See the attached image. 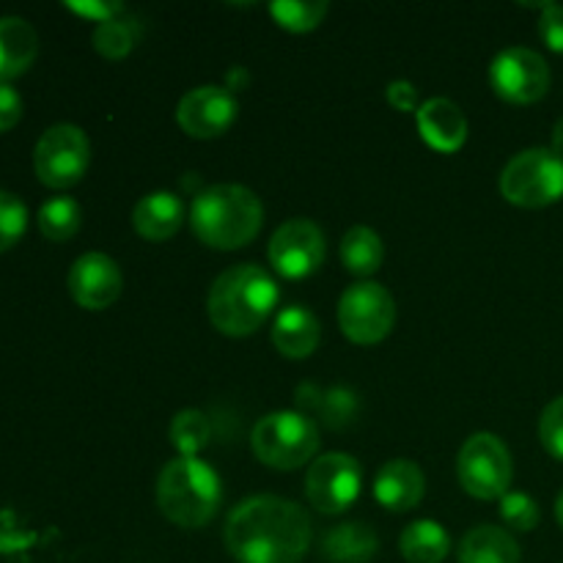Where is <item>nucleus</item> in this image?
I'll use <instances>...</instances> for the list:
<instances>
[{
  "label": "nucleus",
  "mask_w": 563,
  "mask_h": 563,
  "mask_svg": "<svg viewBox=\"0 0 563 563\" xmlns=\"http://www.w3.org/2000/svg\"><path fill=\"white\" fill-rule=\"evenodd\" d=\"M223 539L240 563H300L311 550V517L295 500L253 495L225 517Z\"/></svg>",
  "instance_id": "obj_1"
},
{
  "label": "nucleus",
  "mask_w": 563,
  "mask_h": 563,
  "mask_svg": "<svg viewBox=\"0 0 563 563\" xmlns=\"http://www.w3.org/2000/svg\"><path fill=\"white\" fill-rule=\"evenodd\" d=\"M278 306V284L258 264H236L220 273L209 289V322L229 339L253 335Z\"/></svg>",
  "instance_id": "obj_2"
},
{
  "label": "nucleus",
  "mask_w": 563,
  "mask_h": 563,
  "mask_svg": "<svg viewBox=\"0 0 563 563\" xmlns=\"http://www.w3.org/2000/svg\"><path fill=\"white\" fill-rule=\"evenodd\" d=\"M262 225V198L242 185H212L192 198V234L214 251H236L251 245Z\"/></svg>",
  "instance_id": "obj_3"
},
{
  "label": "nucleus",
  "mask_w": 563,
  "mask_h": 563,
  "mask_svg": "<svg viewBox=\"0 0 563 563\" xmlns=\"http://www.w3.org/2000/svg\"><path fill=\"white\" fill-rule=\"evenodd\" d=\"M223 504L220 476L198 456H176L157 478V506L174 526L203 528Z\"/></svg>",
  "instance_id": "obj_4"
},
{
  "label": "nucleus",
  "mask_w": 563,
  "mask_h": 563,
  "mask_svg": "<svg viewBox=\"0 0 563 563\" xmlns=\"http://www.w3.org/2000/svg\"><path fill=\"white\" fill-rule=\"evenodd\" d=\"M253 454L273 471H297L313 462L319 451V429L300 410L269 412L253 427Z\"/></svg>",
  "instance_id": "obj_5"
},
{
  "label": "nucleus",
  "mask_w": 563,
  "mask_h": 563,
  "mask_svg": "<svg viewBox=\"0 0 563 563\" xmlns=\"http://www.w3.org/2000/svg\"><path fill=\"white\" fill-rule=\"evenodd\" d=\"M498 187L515 207H550L563 198V157L553 148H526L506 163Z\"/></svg>",
  "instance_id": "obj_6"
},
{
  "label": "nucleus",
  "mask_w": 563,
  "mask_h": 563,
  "mask_svg": "<svg viewBox=\"0 0 563 563\" xmlns=\"http://www.w3.org/2000/svg\"><path fill=\"white\" fill-rule=\"evenodd\" d=\"M456 476L471 498L500 500L515 476L509 445L493 432L471 434L456 456Z\"/></svg>",
  "instance_id": "obj_7"
},
{
  "label": "nucleus",
  "mask_w": 563,
  "mask_h": 563,
  "mask_svg": "<svg viewBox=\"0 0 563 563\" xmlns=\"http://www.w3.org/2000/svg\"><path fill=\"white\" fill-rule=\"evenodd\" d=\"M91 163V143L77 124H53L42 132L33 148V170L53 190L75 187Z\"/></svg>",
  "instance_id": "obj_8"
},
{
  "label": "nucleus",
  "mask_w": 563,
  "mask_h": 563,
  "mask_svg": "<svg viewBox=\"0 0 563 563\" xmlns=\"http://www.w3.org/2000/svg\"><path fill=\"white\" fill-rule=\"evenodd\" d=\"M396 324V300L383 284L361 280L339 300V328L352 344H379Z\"/></svg>",
  "instance_id": "obj_9"
},
{
  "label": "nucleus",
  "mask_w": 563,
  "mask_h": 563,
  "mask_svg": "<svg viewBox=\"0 0 563 563\" xmlns=\"http://www.w3.org/2000/svg\"><path fill=\"white\" fill-rule=\"evenodd\" d=\"M363 471L355 456L330 451L317 456L306 471V500L322 515H341L357 500Z\"/></svg>",
  "instance_id": "obj_10"
},
{
  "label": "nucleus",
  "mask_w": 563,
  "mask_h": 563,
  "mask_svg": "<svg viewBox=\"0 0 563 563\" xmlns=\"http://www.w3.org/2000/svg\"><path fill=\"white\" fill-rule=\"evenodd\" d=\"M550 66L537 49L509 47L489 66L493 91L509 104H533L550 91Z\"/></svg>",
  "instance_id": "obj_11"
},
{
  "label": "nucleus",
  "mask_w": 563,
  "mask_h": 563,
  "mask_svg": "<svg viewBox=\"0 0 563 563\" xmlns=\"http://www.w3.org/2000/svg\"><path fill=\"white\" fill-rule=\"evenodd\" d=\"M269 264L289 280L311 278L324 262V234L313 220L295 218L278 225L267 247Z\"/></svg>",
  "instance_id": "obj_12"
},
{
  "label": "nucleus",
  "mask_w": 563,
  "mask_h": 563,
  "mask_svg": "<svg viewBox=\"0 0 563 563\" xmlns=\"http://www.w3.org/2000/svg\"><path fill=\"white\" fill-rule=\"evenodd\" d=\"M240 104L225 86H198L181 97L176 108V121L196 141L220 137L234 124Z\"/></svg>",
  "instance_id": "obj_13"
},
{
  "label": "nucleus",
  "mask_w": 563,
  "mask_h": 563,
  "mask_svg": "<svg viewBox=\"0 0 563 563\" xmlns=\"http://www.w3.org/2000/svg\"><path fill=\"white\" fill-rule=\"evenodd\" d=\"M69 286L71 300L86 311H104L113 306L124 289V275H121L119 264L108 256V253H82L69 269Z\"/></svg>",
  "instance_id": "obj_14"
},
{
  "label": "nucleus",
  "mask_w": 563,
  "mask_h": 563,
  "mask_svg": "<svg viewBox=\"0 0 563 563\" xmlns=\"http://www.w3.org/2000/svg\"><path fill=\"white\" fill-rule=\"evenodd\" d=\"M423 143L440 154H454L467 141V119L456 102L445 97L427 99L416 113Z\"/></svg>",
  "instance_id": "obj_15"
},
{
  "label": "nucleus",
  "mask_w": 563,
  "mask_h": 563,
  "mask_svg": "<svg viewBox=\"0 0 563 563\" xmlns=\"http://www.w3.org/2000/svg\"><path fill=\"white\" fill-rule=\"evenodd\" d=\"M427 493V478L423 471L412 460H390L379 467L374 478V498L383 509L405 515L412 511L423 500Z\"/></svg>",
  "instance_id": "obj_16"
},
{
  "label": "nucleus",
  "mask_w": 563,
  "mask_h": 563,
  "mask_svg": "<svg viewBox=\"0 0 563 563\" xmlns=\"http://www.w3.org/2000/svg\"><path fill=\"white\" fill-rule=\"evenodd\" d=\"M297 410L302 416L313 412L317 418H322V423L328 429H350L352 423L361 416V401H357L355 390L344 388V385H330V388H322L317 383H302L297 388Z\"/></svg>",
  "instance_id": "obj_17"
},
{
  "label": "nucleus",
  "mask_w": 563,
  "mask_h": 563,
  "mask_svg": "<svg viewBox=\"0 0 563 563\" xmlns=\"http://www.w3.org/2000/svg\"><path fill=\"white\" fill-rule=\"evenodd\" d=\"M319 339H322V324L308 308L289 306L275 317L273 344L284 357L306 361L317 352Z\"/></svg>",
  "instance_id": "obj_18"
},
{
  "label": "nucleus",
  "mask_w": 563,
  "mask_h": 563,
  "mask_svg": "<svg viewBox=\"0 0 563 563\" xmlns=\"http://www.w3.org/2000/svg\"><path fill=\"white\" fill-rule=\"evenodd\" d=\"M185 223V203L168 190H157L143 196L132 209V225L148 242H165Z\"/></svg>",
  "instance_id": "obj_19"
},
{
  "label": "nucleus",
  "mask_w": 563,
  "mask_h": 563,
  "mask_svg": "<svg viewBox=\"0 0 563 563\" xmlns=\"http://www.w3.org/2000/svg\"><path fill=\"white\" fill-rule=\"evenodd\" d=\"M38 55V33L22 16H0V82L25 75Z\"/></svg>",
  "instance_id": "obj_20"
},
{
  "label": "nucleus",
  "mask_w": 563,
  "mask_h": 563,
  "mask_svg": "<svg viewBox=\"0 0 563 563\" xmlns=\"http://www.w3.org/2000/svg\"><path fill=\"white\" fill-rule=\"evenodd\" d=\"M319 553L330 563H368L379 553V537L366 522H341L324 533Z\"/></svg>",
  "instance_id": "obj_21"
},
{
  "label": "nucleus",
  "mask_w": 563,
  "mask_h": 563,
  "mask_svg": "<svg viewBox=\"0 0 563 563\" xmlns=\"http://www.w3.org/2000/svg\"><path fill=\"white\" fill-rule=\"evenodd\" d=\"M517 539L506 528L476 526L462 537L460 563H520Z\"/></svg>",
  "instance_id": "obj_22"
},
{
  "label": "nucleus",
  "mask_w": 563,
  "mask_h": 563,
  "mask_svg": "<svg viewBox=\"0 0 563 563\" xmlns=\"http://www.w3.org/2000/svg\"><path fill=\"white\" fill-rule=\"evenodd\" d=\"M399 550L407 563H443L451 553V537L440 522L416 520L401 531Z\"/></svg>",
  "instance_id": "obj_23"
},
{
  "label": "nucleus",
  "mask_w": 563,
  "mask_h": 563,
  "mask_svg": "<svg viewBox=\"0 0 563 563\" xmlns=\"http://www.w3.org/2000/svg\"><path fill=\"white\" fill-rule=\"evenodd\" d=\"M385 245L379 234L368 225H352L341 240V264L355 278H368L383 267Z\"/></svg>",
  "instance_id": "obj_24"
},
{
  "label": "nucleus",
  "mask_w": 563,
  "mask_h": 563,
  "mask_svg": "<svg viewBox=\"0 0 563 563\" xmlns=\"http://www.w3.org/2000/svg\"><path fill=\"white\" fill-rule=\"evenodd\" d=\"M38 231H42L44 240L49 242H66L80 231L82 223V209L75 198L69 196H55L49 201L42 203L36 214Z\"/></svg>",
  "instance_id": "obj_25"
},
{
  "label": "nucleus",
  "mask_w": 563,
  "mask_h": 563,
  "mask_svg": "<svg viewBox=\"0 0 563 563\" xmlns=\"http://www.w3.org/2000/svg\"><path fill=\"white\" fill-rule=\"evenodd\" d=\"M170 445L179 451V456H198L212 440V421L207 418V412L196 410V407H187V410L176 412L174 421L168 429Z\"/></svg>",
  "instance_id": "obj_26"
},
{
  "label": "nucleus",
  "mask_w": 563,
  "mask_h": 563,
  "mask_svg": "<svg viewBox=\"0 0 563 563\" xmlns=\"http://www.w3.org/2000/svg\"><path fill=\"white\" fill-rule=\"evenodd\" d=\"M137 42H141V22L135 16L119 14L97 25V31H93V47H97L99 55L110 60L126 58Z\"/></svg>",
  "instance_id": "obj_27"
},
{
  "label": "nucleus",
  "mask_w": 563,
  "mask_h": 563,
  "mask_svg": "<svg viewBox=\"0 0 563 563\" xmlns=\"http://www.w3.org/2000/svg\"><path fill=\"white\" fill-rule=\"evenodd\" d=\"M328 0H275L269 5V14L284 31L289 33H308L319 27V22L328 16Z\"/></svg>",
  "instance_id": "obj_28"
},
{
  "label": "nucleus",
  "mask_w": 563,
  "mask_h": 563,
  "mask_svg": "<svg viewBox=\"0 0 563 563\" xmlns=\"http://www.w3.org/2000/svg\"><path fill=\"white\" fill-rule=\"evenodd\" d=\"M27 229V207L20 196L0 190V253L14 247Z\"/></svg>",
  "instance_id": "obj_29"
},
{
  "label": "nucleus",
  "mask_w": 563,
  "mask_h": 563,
  "mask_svg": "<svg viewBox=\"0 0 563 563\" xmlns=\"http://www.w3.org/2000/svg\"><path fill=\"white\" fill-rule=\"evenodd\" d=\"M500 520L511 528V531L528 533L539 526L542 520V511L539 504L526 493H506L500 498Z\"/></svg>",
  "instance_id": "obj_30"
},
{
  "label": "nucleus",
  "mask_w": 563,
  "mask_h": 563,
  "mask_svg": "<svg viewBox=\"0 0 563 563\" xmlns=\"http://www.w3.org/2000/svg\"><path fill=\"white\" fill-rule=\"evenodd\" d=\"M539 440L553 460L563 462V396L544 407L539 418Z\"/></svg>",
  "instance_id": "obj_31"
},
{
  "label": "nucleus",
  "mask_w": 563,
  "mask_h": 563,
  "mask_svg": "<svg viewBox=\"0 0 563 563\" xmlns=\"http://www.w3.org/2000/svg\"><path fill=\"white\" fill-rule=\"evenodd\" d=\"M539 36L548 44L553 53L563 55V5L561 3H548L539 16Z\"/></svg>",
  "instance_id": "obj_32"
},
{
  "label": "nucleus",
  "mask_w": 563,
  "mask_h": 563,
  "mask_svg": "<svg viewBox=\"0 0 563 563\" xmlns=\"http://www.w3.org/2000/svg\"><path fill=\"white\" fill-rule=\"evenodd\" d=\"M66 9L75 11L82 20H91L97 25L113 20V16L124 14V5L121 3H108V0H86V3H66Z\"/></svg>",
  "instance_id": "obj_33"
},
{
  "label": "nucleus",
  "mask_w": 563,
  "mask_h": 563,
  "mask_svg": "<svg viewBox=\"0 0 563 563\" xmlns=\"http://www.w3.org/2000/svg\"><path fill=\"white\" fill-rule=\"evenodd\" d=\"M22 119V97L9 82H0V132H9Z\"/></svg>",
  "instance_id": "obj_34"
},
{
  "label": "nucleus",
  "mask_w": 563,
  "mask_h": 563,
  "mask_svg": "<svg viewBox=\"0 0 563 563\" xmlns=\"http://www.w3.org/2000/svg\"><path fill=\"white\" fill-rule=\"evenodd\" d=\"M385 97H388V102L394 104L396 110H401V113H418V108H421L418 88L412 86L410 80L388 82V88H385Z\"/></svg>",
  "instance_id": "obj_35"
},
{
  "label": "nucleus",
  "mask_w": 563,
  "mask_h": 563,
  "mask_svg": "<svg viewBox=\"0 0 563 563\" xmlns=\"http://www.w3.org/2000/svg\"><path fill=\"white\" fill-rule=\"evenodd\" d=\"M553 152H559L563 157V115L555 121V126H553Z\"/></svg>",
  "instance_id": "obj_36"
},
{
  "label": "nucleus",
  "mask_w": 563,
  "mask_h": 563,
  "mask_svg": "<svg viewBox=\"0 0 563 563\" xmlns=\"http://www.w3.org/2000/svg\"><path fill=\"white\" fill-rule=\"evenodd\" d=\"M555 520H559V526L563 528V489L559 498H555Z\"/></svg>",
  "instance_id": "obj_37"
}]
</instances>
